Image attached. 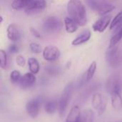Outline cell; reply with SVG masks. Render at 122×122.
Listing matches in <instances>:
<instances>
[{
	"label": "cell",
	"mask_w": 122,
	"mask_h": 122,
	"mask_svg": "<svg viewBox=\"0 0 122 122\" xmlns=\"http://www.w3.org/2000/svg\"><path fill=\"white\" fill-rule=\"evenodd\" d=\"M67 12L69 17L73 19L78 26H84L87 23L86 10L82 1L71 0L67 3Z\"/></svg>",
	"instance_id": "1"
},
{
	"label": "cell",
	"mask_w": 122,
	"mask_h": 122,
	"mask_svg": "<svg viewBox=\"0 0 122 122\" xmlns=\"http://www.w3.org/2000/svg\"><path fill=\"white\" fill-rule=\"evenodd\" d=\"M74 82L69 83L65 88L63 90V92L61 94V98L59 102V113L60 117H64L67 107L69 104V102L71 101L73 92H74Z\"/></svg>",
	"instance_id": "2"
},
{
	"label": "cell",
	"mask_w": 122,
	"mask_h": 122,
	"mask_svg": "<svg viewBox=\"0 0 122 122\" xmlns=\"http://www.w3.org/2000/svg\"><path fill=\"white\" fill-rule=\"evenodd\" d=\"M87 4L89 7L96 11L100 16H106L115 9V6L110 2L104 1H88Z\"/></svg>",
	"instance_id": "3"
},
{
	"label": "cell",
	"mask_w": 122,
	"mask_h": 122,
	"mask_svg": "<svg viewBox=\"0 0 122 122\" xmlns=\"http://www.w3.org/2000/svg\"><path fill=\"white\" fill-rule=\"evenodd\" d=\"M62 26L61 20L56 16H48L43 21V29L46 34L58 32Z\"/></svg>",
	"instance_id": "4"
},
{
	"label": "cell",
	"mask_w": 122,
	"mask_h": 122,
	"mask_svg": "<svg viewBox=\"0 0 122 122\" xmlns=\"http://www.w3.org/2000/svg\"><path fill=\"white\" fill-rule=\"evenodd\" d=\"M107 103L108 100L107 97L101 93L97 92L94 94V95L92 96V107L97 111L99 116L102 115L105 112L107 109Z\"/></svg>",
	"instance_id": "5"
},
{
	"label": "cell",
	"mask_w": 122,
	"mask_h": 122,
	"mask_svg": "<svg viewBox=\"0 0 122 122\" xmlns=\"http://www.w3.org/2000/svg\"><path fill=\"white\" fill-rule=\"evenodd\" d=\"M106 89L107 92L110 94L112 92L122 91V79L117 74L110 75L106 83Z\"/></svg>",
	"instance_id": "6"
},
{
	"label": "cell",
	"mask_w": 122,
	"mask_h": 122,
	"mask_svg": "<svg viewBox=\"0 0 122 122\" xmlns=\"http://www.w3.org/2000/svg\"><path fill=\"white\" fill-rule=\"evenodd\" d=\"M105 59L111 67H117L120 64V56L119 52L118 46H115L114 47H109L105 55Z\"/></svg>",
	"instance_id": "7"
},
{
	"label": "cell",
	"mask_w": 122,
	"mask_h": 122,
	"mask_svg": "<svg viewBox=\"0 0 122 122\" xmlns=\"http://www.w3.org/2000/svg\"><path fill=\"white\" fill-rule=\"evenodd\" d=\"M41 102H42L41 97H37L29 101L26 103V110L28 115L31 118L36 119L38 117L39 114Z\"/></svg>",
	"instance_id": "8"
},
{
	"label": "cell",
	"mask_w": 122,
	"mask_h": 122,
	"mask_svg": "<svg viewBox=\"0 0 122 122\" xmlns=\"http://www.w3.org/2000/svg\"><path fill=\"white\" fill-rule=\"evenodd\" d=\"M46 5H47V3L46 1L31 0L30 4L26 9H24V11L28 15L38 14L39 12H41L46 7Z\"/></svg>",
	"instance_id": "9"
},
{
	"label": "cell",
	"mask_w": 122,
	"mask_h": 122,
	"mask_svg": "<svg viewBox=\"0 0 122 122\" xmlns=\"http://www.w3.org/2000/svg\"><path fill=\"white\" fill-rule=\"evenodd\" d=\"M43 57L46 61H54L58 59L61 55L60 50L55 46H47L43 49Z\"/></svg>",
	"instance_id": "10"
},
{
	"label": "cell",
	"mask_w": 122,
	"mask_h": 122,
	"mask_svg": "<svg viewBox=\"0 0 122 122\" xmlns=\"http://www.w3.org/2000/svg\"><path fill=\"white\" fill-rule=\"evenodd\" d=\"M112 20V16L111 15H106L102 17H101L99 19L96 21L94 24L92 25V29L94 31L97 32H104L106 29L110 26Z\"/></svg>",
	"instance_id": "11"
},
{
	"label": "cell",
	"mask_w": 122,
	"mask_h": 122,
	"mask_svg": "<svg viewBox=\"0 0 122 122\" xmlns=\"http://www.w3.org/2000/svg\"><path fill=\"white\" fill-rule=\"evenodd\" d=\"M36 81V78L35 75L31 72H28L24 74L21 76L18 84L21 89H26L33 86L35 84Z\"/></svg>",
	"instance_id": "12"
},
{
	"label": "cell",
	"mask_w": 122,
	"mask_h": 122,
	"mask_svg": "<svg viewBox=\"0 0 122 122\" xmlns=\"http://www.w3.org/2000/svg\"><path fill=\"white\" fill-rule=\"evenodd\" d=\"M81 110L79 106H74L70 109L69 114L66 117V122H80Z\"/></svg>",
	"instance_id": "13"
},
{
	"label": "cell",
	"mask_w": 122,
	"mask_h": 122,
	"mask_svg": "<svg viewBox=\"0 0 122 122\" xmlns=\"http://www.w3.org/2000/svg\"><path fill=\"white\" fill-rule=\"evenodd\" d=\"M111 102L112 107L118 111H122V92H115L110 94Z\"/></svg>",
	"instance_id": "14"
},
{
	"label": "cell",
	"mask_w": 122,
	"mask_h": 122,
	"mask_svg": "<svg viewBox=\"0 0 122 122\" xmlns=\"http://www.w3.org/2000/svg\"><path fill=\"white\" fill-rule=\"evenodd\" d=\"M7 37L10 41H11L13 42L17 41L20 39V33L19 31L17 26L15 24H11L8 26V27H7Z\"/></svg>",
	"instance_id": "15"
},
{
	"label": "cell",
	"mask_w": 122,
	"mask_h": 122,
	"mask_svg": "<svg viewBox=\"0 0 122 122\" xmlns=\"http://www.w3.org/2000/svg\"><path fill=\"white\" fill-rule=\"evenodd\" d=\"M91 36H92L91 31L87 29V30L84 31L83 33H81L79 36L76 37L71 41V44L73 46H79V45H81L82 44H84L90 39Z\"/></svg>",
	"instance_id": "16"
},
{
	"label": "cell",
	"mask_w": 122,
	"mask_h": 122,
	"mask_svg": "<svg viewBox=\"0 0 122 122\" xmlns=\"http://www.w3.org/2000/svg\"><path fill=\"white\" fill-rule=\"evenodd\" d=\"M64 24L65 29L67 33L72 34V33H74L75 31H76V30L78 29L77 24L73 19H71L70 17L64 18Z\"/></svg>",
	"instance_id": "17"
},
{
	"label": "cell",
	"mask_w": 122,
	"mask_h": 122,
	"mask_svg": "<svg viewBox=\"0 0 122 122\" xmlns=\"http://www.w3.org/2000/svg\"><path fill=\"white\" fill-rule=\"evenodd\" d=\"M59 109V102L56 100H49L45 103L44 109L49 114H53Z\"/></svg>",
	"instance_id": "18"
},
{
	"label": "cell",
	"mask_w": 122,
	"mask_h": 122,
	"mask_svg": "<svg viewBox=\"0 0 122 122\" xmlns=\"http://www.w3.org/2000/svg\"><path fill=\"white\" fill-rule=\"evenodd\" d=\"M94 112L91 109H87L83 111L81 114L80 122H94Z\"/></svg>",
	"instance_id": "19"
},
{
	"label": "cell",
	"mask_w": 122,
	"mask_h": 122,
	"mask_svg": "<svg viewBox=\"0 0 122 122\" xmlns=\"http://www.w3.org/2000/svg\"><path fill=\"white\" fill-rule=\"evenodd\" d=\"M28 66L30 70V72L33 74H36L39 73L40 69V65L38 60L36 58L31 57L28 59Z\"/></svg>",
	"instance_id": "20"
},
{
	"label": "cell",
	"mask_w": 122,
	"mask_h": 122,
	"mask_svg": "<svg viewBox=\"0 0 122 122\" xmlns=\"http://www.w3.org/2000/svg\"><path fill=\"white\" fill-rule=\"evenodd\" d=\"M31 3V0H14L11 2V7L15 10L26 9Z\"/></svg>",
	"instance_id": "21"
},
{
	"label": "cell",
	"mask_w": 122,
	"mask_h": 122,
	"mask_svg": "<svg viewBox=\"0 0 122 122\" xmlns=\"http://www.w3.org/2000/svg\"><path fill=\"white\" fill-rule=\"evenodd\" d=\"M0 66L4 70H7L9 68V60L8 55L3 49L0 50Z\"/></svg>",
	"instance_id": "22"
},
{
	"label": "cell",
	"mask_w": 122,
	"mask_h": 122,
	"mask_svg": "<svg viewBox=\"0 0 122 122\" xmlns=\"http://www.w3.org/2000/svg\"><path fill=\"white\" fill-rule=\"evenodd\" d=\"M122 26L118 27L117 30L116 31L115 34L113 35L110 40L109 47H114L117 46V44L122 40Z\"/></svg>",
	"instance_id": "23"
},
{
	"label": "cell",
	"mask_w": 122,
	"mask_h": 122,
	"mask_svg": "<svg viewBox=\"0 0 122 122\" xmlns=\"http://www.w3.org/2000/svg\"><path fill=\"white\" fill-rule=\"evenodd\" d=\"M97 62L95 61H93L91 63V64L89 65V66L87 69V71L86 73V80L87 82L90 81L93 79L94 74L96 72V70H97Z\"/></svg>",
	"instance_id": "24"
},
{
	"label": "cell",
	"mask_w": 122,
	"mask_h": 122,
	"mask_svg": "<svg viewBox=\"0 0 122 122\" xmlns=\"http://www.w3.org/2000/svg\"><path fill=\"white\" fill-rule=\"evenodd\" d=\"M122 22V10L119 11L112 19L110 26H109V29L113 30L116 29L117 27H119V24Z\"/></svg>",
	"instance_id": "25"
},
{
	"label": "cell",
	"mask_w": 122,
	"mask_h": 122,
	"mask_svg": "<svg viewBox=\"0 0 122 122\" xmlns=\"http://www.w3.org/2000/svg\"><path fill=\"white\" fill-rule=\"evenodd\" d=\"M21 75L19 71L18 70H14L10 74V80L12 83H19L21 78Z\"/></svg>",
	"instance_id": "26"
},
{
	"label": "cell",
	"mask_w": 122,
	"mask_h": 122,
	"mask_svg": "<svg viewBox=\"0 0 122 122\" xmlns=\"http://www.w3.org/2000/svg\"><path fill=\"white\" fill-rule=\"evenodd\" d=\"M29 48L30 50L34 54H40L41 52H43L41 46L36 42H31L29 44Z\"/></svg>",
	"instance_id": "27"
},
{
	"label": "cell",
	"mask_w": 122,
	"mask_h": 122,
	"mask_svg": "<svg viewBox=\"0 0 122 122\" xmlns=\"http://www.w3.org/2000/svg\"><path fill=\"white\" fill-rule=\"evenodd\" d=\"M16 62L18 66L23 67L26 64V59L22 55H18L16 58Z\"/></svg>",
	"instance_id": "28"
},
{
	"label": "cell",
	"mask_w": 122,
	"mask_h": 122,
	"mask_svg": "<svg viewBox=\"0 0 122 122\" xmlns=\"http://www.w3.org/2000/svg\"><path fill=\"white\" fill-rule=\"evenodd\" d=\"M8 51L9 53H11V54H15V53H17L19 51V47L16 44H11L9 45V48H8Z\"/></svg>",
	"instance_id": "29"
},
{
	"label": "cell",
	"mask_w": 122,
	"mask_h": 122,
	"mask_svg": "<svg viewBox=\"0 0 122 122\" xmlns=\"http://www.w3.org/2000/svg\"><path fill=\"white\" fill-rule=\"evenodd\" d=\"M30 33H31L34 37H36V38H38V39H41V38H42L41 34L36 29H34V28H33V27H31V28H30Z\"/></svg>",
	"instance_id": "30"
},
{
	"label": "cell",
	"mask_w": 122,
	"mask_h": 122,
	"mask_svg": "<svg viewBox=\"0 0 122 122\" xmlns=\"http://www.w3.org/2000/svg\"><path fill=\"white\" fill-rule=\"evenodd\" d=\"M0 19H1V23H2V21H3V17H2V16H0Z\"/></svg>",
	"instance_id": "31"
},
{
	"label": "cell",
	"mask_w": 122,
	"mask_h": 122,
	"mask_svg": "<svg viewBox=\"0 0 122 122\" xmlns=\"http://www.w3.org/2000/svg\"></svg>",
	"instance_id": "32"
}]
</instances>
